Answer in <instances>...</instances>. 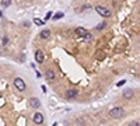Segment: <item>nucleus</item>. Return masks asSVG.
<instances>
[{"mask_svg":"<svg viewBox=\"0 0 140 126\" xmlns=\"http://www.w3.org/2000/svg\"><path fill=\"white\" fill-rule=\"evenodd\" d=\"M14 87L17 88L18 91H25V83H24V80H22V78H20V77H15L14 78Z\"/></svg>","mask_w":140,"mask_h":126,"instance_id":"2","label":"nucleus"},{"mask_svg":"<svg viewBox=\"0 0 140 126\" xmlns=\"http://www.w3.org/2000/svg\"><path fill=\"white\" fill-rule=\"evenodd\" d=\"M76 97H77V90H67L66 98L72 99V98H76Z\"/></svg>","mask_w":140,"mask_h":126,"instance_id":"8","label":"nucleus"},{"mask_svg":"<svg viewBox=\"0 0 140 126\" xmlns=\"http://www.w3.org/2000/svg\"><path fill=\"white\" fill-rule=\"evenodd\" d=\"M129 126H140V123H139V122H132Z\"/></svg>","mask_w":140,"mask_h":126,"instance_id":"18","label":"nucleus"},{"mask_svg":"<svg viewBox=\"0 0 140 126\" xmlns=\"http://www.w3.org/2000/svg\"><path fill=\"white\" fill-rule=\"evenodd\" d=\"M2 15H3V14H2V11H0V17H2Z\"/></svg>","mask_w":140,"mask_h":126,"instance_id":"21","label":"nucleus"},{"mask_svg":"<svg viewBox=\"0 0 140 126\" xmlns=\"http://www.w3.org/2000/svg\"><path fill=\"white\" fill-rule=\"evenodd\" d=\"M49 35H51V31H49V30H43L42 32L39 34V36H41V38H42V39H46Z\"/></svg>","mask_w":140,"mask_h":126,"instance_id":"11","label":"nucleus"},{"mask_svg":"<svg viewBox=\"0 0 140 126\" xmlns=\"http://www.w3.org/2000/svg\"><path fill=\"white\" fill-rule=\"evenodd\" d=\"M132 97H133V91L132 90H125L123 91V98L129 99V98H132Z\"/></svg>","mask_w":140,"mask_h":126,"instance_id":"10","label":"nucleus"},{"mask_svg":"<svg viewBox=\"0 0 140 126\" xmlns=\"http://www.w3.org/2000/svg\"><path fill=\"white\" fill-rule=\"evenodd\" d=\"M77 123H79V126H84L85 125V120L83 119V118H79V119H77Z\"/></svg>","mask_w":140,"mask_h":126,"instance_id":"12","label":"nucleus"},{"mask_svg":"<svg viewBox=\"0 0 140 126\" xmlns=\"http://www.w3.org/2000/svg\"><path fill=\"white\" fill-rule=\"evenodd\" d=\"M28 104H30V107H31V108H38L41 102H39V99H38V98H30Z\"/></svg>","mask_w":140,"mask_h":126,"instance_id":"6","label":"nucleus"},{"mask_svg":"<svg viewBox=\"0 0 140 126\" xmlns=\"http://www.w3.org/2000/svg\"><path fill=\"white\" fill-rule=\"evenodd\" d=\"M107 27V23H100V25L97 27V30H102V28Z\"/></svg>","mask_w":140,"mask_h":126,"instance_id":"14","label":"nucleus"},{"mask_svg":"<svg viewBox=\"0 0 140 126\" xmlns=\"http://www.w3.org/2000/svg\"><path fill=\"white\" fill-rule=\"evenodd\" d=\"M43 60H45V55H43V52L41 51V49H37L35 51V62L37 63H43Z\"/></svg>","mask_w":140,"mask_h":126,"instance_id":"4","label":"nucleus"},{"mask_svg":"<svg viewBox=\"0 0 140 126\" xmlns=\"http://www.w3.org/2000/svg\"><path fill=\"white\" fill-rule=\"evenodd\" d=\"M34 23H35V24H38V25H43V21L39 20V18H34Z\"/></svg>","mask_w":140,"mask_h":126,"instance_id":"13","label":"nucleus"},{"mask_svg":"<svg viewBox=\"0 0 140 126\" xmlns=\"http://www.w3.org/2000/svg\"><path fill=\"white\" fill-rule=\"evenodd\" d=\"M45 77H46V80L48 81H52V80H55V72L53 70H46V73H45Z\"/></svg>","mask_w":140,"mask_h":126,"instance_id":"7","label":"nucleus"},{"mask_svg":"<svg viewBox=\"0 0 140 126\" xmlns=\"http://www.w3.org/2000/svg\"><path fill=\"white\" fill-rule=\"evenodd\" d=\"M60 17H63V13H58L56 15H53V20H59Z\"/></svg>","mask_w":140,"mask_h":126,"instance_id":"15","label":"nucleus"},{"mask_svg":"<svg viewBox=\"0 0 140 126\" xmlns=\"http://www.w3.org/2000/svg\"><path fill=\"white\" fill-rule=\"evenodd\" d=\"M85 38H87V39H91V34L87 32V34H85Z\"/></svg>","mask_w":140,"mask_h":126,"instance_id":"19","label":"nucleus"},{"mask_svg":"<svg viewBox=\"0 0 140 126\" xmlns=\"http://www.w3.org/2000/svg\"><path fill=\"white\" fill-rule=\"evenodd\" d=\"M7 42H9V38H7V36H3V45H6Z\"/></svg>","mask_w":140,"mask_h":126,"instance_id":"17","label":"nucleus"},{"mask_svg":"<svg viewBox=\"0 0 140 126\" xmlns=\"http://www.w3.org/2000/svg\"><path fill=\"white\" fill-rule=\"evenodd\" d=\"M2 6H3V7H9L10 6V2H7V0H6V2H2Z\"/></svg>","mask_w":140,"mask_h":126,"instance_id":"16","label":"nucleus"},{"mask_svg":"<svg viewBox=\"0 0 140 126\" xmlns=\"http://www.w3.org/2000/svg\"><path fill=\"white\" fill-rule=\"evenodd\" d=\"M74 34H76L77 36H84L85 34H87V31H85L84 28L79 27V28H76V31H74Z\"/></svg>","mask_w":140,"mask_h":126,"instance_id":"9","label":"nucleus"},{"mask_svg":"<svg viewBox=\"0 0 140 126\" xmlns=\"http://www.w3.org/2000/svg\"><path fill=\"white\" fill-rule=\"evenodd\" d=\"M109 116L113 118V119H121V118L125 116V109L122 107H115L109 111Z\"/></svg>","mask_w":140,"mask_h":126,"instance_id":"1","label":"nucleus"},{"mask_svg":"<svg viewBox=\"0 0 140 126\" xmlns=\"http://www.w3.org/2000/svg\"><path fill=\"white\" fill-rule=\"evenodd\" d=\"M32 119H34V122L37 123V125H42L43 123V115L41 114V112H35L34 116H32Z\"/></svg>","mask_w":140,"mask_h":126,"instance_id":"5","label":"nucleus"},{"mask_svg":"<svg viewBox=\"0 0 140 126\" xmlns=\"http://www.w3.org/2000/svg\"><path fill=\"white\" fill-rule=\"evenodd\" d=\"M95 11L100 13V15H102V17H109V15H111L109 10L105 9V7H102V6H97V7H95Z\"/></svg>","mask_w":140,"mask_h":126,"instance_id":"3","label":"nucleus"},{"mask_svg":"<svg viewBox=\"0 0 140 126\" xmlns=\"http://www.w3.org/2000/svg\"><path fill=\"white\" fill-rule=\"evenodd\" d=\"M125 83H126V81H125V80H122V81H121V83H118V86H119V87H121V86H123V84H125Z\"/></svg>","mask_w":140,"mask_h":126,"instance_id":"20","label":"nucleus"}]
</instances>
